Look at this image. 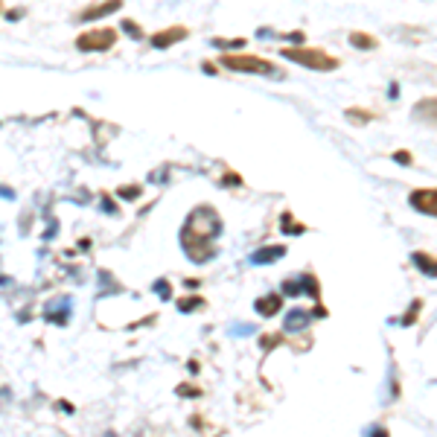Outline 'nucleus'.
I'll list each match as a JSON object with an SVG mask.
<instances>
[{"label":"nucleus","mask_w":437,"mask_h":437,"mask_svg":"<svg viewBox=\"0 0 437 437\" xmlns=\"http://www.w3.org/2000/svg\"><path fill=\"white\" fill-rule=\"evenodd\" d=\"M222 233V218L210 204L195 207L181 228V245L193 263H207L216 256V236Z\"/></svg>","instance_id":"obj_1"},{"label":"nucleus","mask_w":437,"mask_h":437,"mask_svg":"<svg viewBox=\"0 0 437 437\" xmlns=\"http://www.w3.org/2000/svg\"><path fill=\"white\" fill-rule=\"evenodd\" d=\"M225 184H242L240 175H225Z\"/></svg>","instance_id":"obj_22"},{"label":"nucleus","mask_w":437,"mask_h":437,"mask_svg":"<svg viewBox=\"0 0 437 437\" xmlns=\"http://www.w3.org/2000/svg\"><path fill=\"white\" fill-rule=\"evenodd\" d=\"M114 44H117V30L111 27H96L76 38V50H82V53H105Z\"/></svg>","instance_id":"obj_4"},{"label":"nucleus","mask_w":437,"mask_h":437,"mask_svg":"<svg viewBox=\"0 0 437 437\" xmlns=\"http://www.w3.org/2000/svg\"><path fill=\"white\" fill-rule=\"evenodd\" d=\"M393 161L396 164H411V155L408 152H393Z\"/></svg>","instance_id":"obj_20"},{"label":"nucleus","mask_w":437,"mask_h":437,"mask_svg":"<svg viewBox=\"0 0 437 437\" xmlns=\"http://www.w3.org/2000/svg\"><path fill=\"white\" fill-rule=\"evenodd\" d=\"M420 306H423L420 301H414V304H411V309H408V315L403 318V324H405V327H408V324H414V318H417V312H420Z\"/></svg>","instance_id":"obj_18"},{"label":"nucleus","mask_w":437,"mask_h":437,"mask_svg":"<svg viewBox=\"0 0 437 437\" xmlns=\"http://www.w3.org/2000/svg\"><path fill=\"white\" fill-rule=\"evenodd\" d=\"M280 306H283L280 294H266V297H260V301H256V312L266 315V318L277 315V312H280Z\"/></svg>","instance_id":"obj_10"},{"label":"nucleus","mask_w":437,"mask_h":437,"mask_svg":"<svg viewBox=\"0 0 437 437\" xmlns=\"http://www.w3.org/2000/svg\"><path fill=\"white\" fill-rule=\"evenodd\" d=\"M280 56H286L289 62L301 65V67L321 70V73H327V70H335V67H339V58L330 56V53H324V50H318V47H283V50H280Z\"/></svg>","instance_id":"obj_2"},{"label":"nucleus","mask_w":437,"mask_h":437,"mask_svg":"<svg viewBox=\"0 0 437 437\" xmlns=\"http://www.w3.org/2000/svg\"><path fill=\"white\" fill-rule=\"evenodd\" d=\"M411 260L417 263V268H420V271H426L429 277L434 274V256H431V254H423V251H417V254L411 256Z\"/></svg>","instance_id":"obj_13"},{"label":"nucleus","mask_w":437,"mask_h":437,"mask_svg":"<svg viewBox=\"0 0 437 437\" xmlns=\"http://www.w3.org/2000/svg\"><path fill=\"white\" fill-rule=\"evenodd\" d=\"M309 321H312V315H309L306 309H292V312L286 315V332L304 330V327H309Z\"/></svg>","instance_id":"obj_9"},{"label":"nucleus","mask_w":437,"mask_h":437,"mask_svg":"<svg viewBox=\"0 0 437 437\" xmlns=\"http://www.w3.org/2000/svg\"><path fill=\"white\" fill-rule=\"evenodd\" d=\"M187 35H190L187 27H169V30H161V32H155V35H152V47H155V50H167V47H172V44H178V41H184Z\"/></svg>","instance_id":"obj_5"},{"label":"nucleus","mask_w":437,"mask_h":437,"mask_svg":"<svg viewBox=\"0 0 437 437\" xmlns=\"http://www.w3.org/2000/svg\"><path fill=\"white\" fill-rule=\"evenodd\" d=\"M373 437H388V434H385V431H376V434H373Z\"/></svg>","instance_id":"obj_23"},{"label":"nucleus","mask_w":437,"mask_h":437,"mask_svg":"<svg viewBox=\"0 0 437 437\" xmlns=\"http://www.w3.org/2000/svg\"><path fill=\"white\" fill-rule=\"evenodd\" d=\"M280 256H286V245H271V248H260L251 254V263L254 266H271L274 260H280Z\"/></svg>","instance_id":"obj_8"},{"label":"nucleus","mask_w":437,"mask_h":437,"mask_svg":"<svg viewBox=\"0 0 437 437\" xmlns=\"http://www.w3.org/2000/svg\"><path fill=\"white\" fill-rule=\"evenodd\" d=\"M350 44L359 47V50H376V47H379V41H376L373 35H367V32H350Z\"/></svg>","instance_id":"obj_11"},{"label":"nucleus","mask_w":437,"mask_h":437,"mask_svg":"<svg viewBox=\"0 0 437 437\" xmlns=\"http://www.w3.org/2000/svg\"><path fill=\"white\" fill-rule=\"evenodd\" d=\"M344 117H347L350 123H356V126H365V123L373 120V111H365V108H347Z\"/></svg>","instance_id":"obj_12"},{"label":"nucleus","mask_w":437,"mask_h":437,"mask_svg":"<svg viewBox=\"0 0 437 437\" xmlns=\"http://www.w3.org/2000/svg\"><path fill=\"white\" fill-rule=\"evenodd\" d=\"M123 30H129V35H131V38H143V30L137 27L134 21H123Z\"/></svg>","instance_id":"obj_19"},{"label":"nucleus","mask_w":437,"mask_h":437,"mask_svg":"<svg viewBox=\"0 0 437 437\" xmlns=\"http://www.w3.org/2000/svg\"><path fill=\"white\" fill-rule=\"evenodd\" d=\"M204 306V301L202 297H184V301H178V309L181 312H190V309H202Z\"/></svg>","instance_id":"obj_16"},{"label":"nucleus","mask_w":437,"mask_h":437,"mask_svg":"<svg viewBox=\"0 0 437 437\" xmlns=\"http://www.w3.org/2000/svg\"><path fill=\"white\" fill-rule=\"evenodd\" d=\"M141 195V187L131 184V187H120V198H126V202H134V198Z\"/></svg>","instance_id":"obj_17"},{"label":"nucleus","mask_w":437,"mask_h":437,"mask_svg":"<svg viewBox=\"0 0 437 437\" xmlns=\"http://www.w3.org/2000/svg\"><path fill=\"white\" fill-rule=\"evenodd\" d=\"M280 228H283L286 233H304V230H306L304 225H294V216H292V213H283V222H280Z\"/></svg>","instance_id":"obj_15"},{"label":"nucleus","mask_w":437,"mask_h":437,"mask_svg":"<svg viewBox=\"0 0 437 437\" xmlns=\"http://www.w3.org/2000/svg\"><path fill=\"white\" fill-rule=\"evenodd\" d=\"M178 393H181V396H198V388H178Z\"/></svg>","instance_id":"obj_21"},{"label":"nucleus","mask_w":437,"mask_h":437,"mask_svg":"<svg viewBox=\"0 0 437 437\" xmlns=\"http://www.w3.org/2000/svg\"><path fill=\"white\" fill-rule=\"evenodd\" d=\"M213 47H222V50H242V47H245V38H213Z\"/></svg>","instance_id":"obj_14"},{"label":"nucleus","mask_w":437,"mask_h":437,"mask_svg":"<svg viewBox=\"0 0 437 437\" xmlns=\"http://www.w3.org/2000/svg\"><path fill=\"white\" fill-rule=\"evenodd\" d=\"M0 12H4V0H0Z\"/></svg>","instance_id":"obj_24"},{"label":"nucleus","mask_w":437,"mask_h":437,"mask_svg":"<svg viewBox=\"0 0 437 437\" xmlns=\"http://www.w3.org/2000/svg\"><path fill=\"white\" fill-rule=\"evenodd\" d=\"M123 6V0H103V4H91L79 12V21H96V18H105Z\"/></svg>","instance_id":"obj_6"},{"label":"nucleus","mask_w":437,"mask_h":437,"mask_svg":"<svg viewBox=\"0 0 437 437\" xmlns=\"http://www.w3.org/2000/svg\"><path fill=\"white\" fill-rule=\"evenodd\" d=\"M222 65L228 70L236 73H260V76H280V67L263 56H251V53H225L222 56Z\"/></svg>","instance_id":"obj_3"},{"label":"nucleus","mask_w":437,"mask_h":437,"mask_svg":"<svg viewBox=\"0 0 437 437\" xmlns=\"http://www.w3.org/2000/svg\"><path fill=\"white\" fill-rule=\"evenodd\" d=\"M411 207L417 213H426V216H434L437 213V202H434V190H414L411 193Z\"/></svg>","instance_id":"obj_7"}]
</instances>
